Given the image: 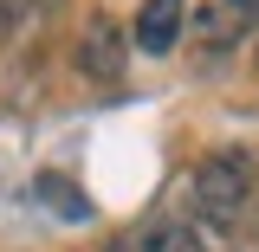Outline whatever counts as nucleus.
<instances>
[{"instance_id": "5", "label": "nucleus", "mask_w": 259, "mask_h": 252, "mask_svg": "<svg viewBox=\"0 0 259 252\" xmlns=\"http://www.w3.org/2000/svg\"><path fill=\"white\" fill-rule=\"evenodd\" d=\"M32 194H39L46 207H59V220H91V200L71 188L65 175H39V181H32Z\"/></svg>"}, {"instance_id": "2", "label": "nucleus", "mask_w": 259, "mask_h": 252, "mask_svg": "<svg viewBox=\"0 0 259 252\" xmlns=\"http://www.w3.org/2000/svg\"><path fill=\"white\" fill-rule=\"evenodd\" d=\"M71 71L84 78V84H123L130 71V32L110 20V13H84V26L71 39Z\"/></svg>"}, {"instance_id": "4", "label": "nucleus", "mask_w": 259, "mask_h": 252, "mask_svg": "<svg viewBox=\"0 0 259 252\" xmlns=\"http://www.w3.org/2000/svg\"><path fill=\"white\" fill-rule=\"evenodd\" d=\"M182 32H188V0H143L136 26H130V45L143 59H162V52L182 45Z\"/></svg>"}, {"instance_id": "6", "label": "nucleus", "mask_w": 259, "mask_h": 252, "mask_svg": "<svg viewBox=\"0 0 259 252\" xmlns=\"http://www.w3.org/2000/svg\"><path fill=\"white\" fill-rule=\"evenodd\" d=\"M214 7H221V13H227L240 32H253V26H259V0H214Z\"/></svg>"}, {"instance_id": "3", "label": "nucleus", "mask_w": 259, "mask_h": 252, "mask_svg": "<svg viewBox=\"0 0 259 252\" xmlns=\"http://www.w3.org/2000/svg\"><path fill=\"white\" fill-rule=\"evenodd\" d=\"M110 252H207V246H201L194 220H182V214H149V220L123 226L110 239Z\"/></svg>"}, {"instance_id": "1", "label": "nucleus", "mask_w": 259, "mask_h": 252, "mask_svg": "<svg viewBox=\"0 0 259 252\" xmlns=\"http://www.w3.org/2000/svg\"><path fill=\"white\" fill-rule=\"evenodd\" d=\"M259 200V168L246 149H214V156L194 162V181H188V207L207 226H233L246 207Z\"/></svg>"}]
</instances>
